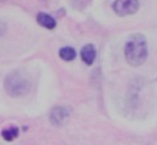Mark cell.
<instances>
[{
	"mask_svg": "<svg viewBox=\"0 0 157 145\" xmlns=\"http://www.w3.org/2000/svg\"><path fill=\"white\" fill-rule=\"evenodd\" d=\"M138 8H140L138 0H116L113 4L116 14H118L120 17L136 14Z\"/></svg>",
	"mask_w": 157,
	"mask_h": 145,
	"instance_id": "3",
	"label": "cell"
},
{
	"mask_svg": "<svg viewBox=\"0 0 157 145\" xmlns=\"http://www.w3.org/2000/svg\"><path fill=\"white\" fill-rule=\"evenodd\" d=\"M4 87H5V91L11 97H20L28 94V91L30 88V83L28 81V78L23 76L21 73L11 72L5 78Z\"/></svg>",
	"mask_w": 157,
	"mask_h": 145,
	"instance_id": "2",
	"label": "cell"
},
{
	"mask_svg": "<svg viewBox=\"0 0 157 145\" xmlns=\"http://www.w3.org/2000/svg\"><path fill=\"white\" fill-rule=\"evenodd\" d=\"M5 32H6V24H5L4 22L0 20V37H2Z\"/></svg>",
	"mask_w": 157,
	"mask_h": 145,
	"instance_id": "9",
	"label": "cell"
},
{
	"mask_svg": "<svg viewBox=\"0 0 157 145\" xmlns=\"http://www.w3.org/2000/svg\"><path fill=\"white\" fill-rule=\"evenodd\" d=\"M147 41L145 35L137 33L127 41L124 47V56L131 66L138 67V66L143 64L147 58Z\"/></svg>",
	"mask_w": 157,
	"mask_h": 145,
	"instance_id": "1",
	"label": "cell"
},
{
	"mask_svg": "<svg viewBox=\"0 0 157 145\" xmlns=\"http://www.w3.org/2000/svg\"><path fill=\"white\" fill-rule=\"evenodd\" d=\"M59 56L63 61L69 62V61H73L75 58V50L72 47H64L59 50Z\"/></svg>",
	"mask_w": 157,
	"mask_h": 145,
	"instance_id": "7",
	"label": "cell"
},
{
	"mask_svg": "<svg viewBox=\"0 0 157 145\" xmlns=\"http://www.w3.org/2000/svg\"><path fill=\"white\" fill-rule=\"evenodd\" d=\"M36 22L42 25V27L47 28V29H54L57 27V22L56 19L47 14V13H39L38 17H36Z\"/></svg>",
	"mask_w": 157,
	"mask_h": 145,
	"instance_id": "6",
	"label": "cell"
},
{
	"mask_svg": "<svg viewBox=\"0 0 157 145\" xmlns=\"http://www.w3.org/2000/svg\"><path fill=\"white\" fill-rule=\"evenodd\" d=\"M0 2H5V0H0Z\"/></svg>",
	"mask_w": 157,
	"mask_h": 145,
	"instance_id": "10",
	"label": "cell"
},
{
	"mask_svg": "<svg viewBox=\"0 0 157 145\" xmlns=\"http://www.w3.org/2000/svg\"><path fill=\"white\" fill-rule=\"evenodd\" d=\"M18 134H19V130L14 126V127H8V129H5V130H3L2 131V136L6 140V141H11V140H14L17 136H18Z\"/></svg>",
	"mask_w": 157,
	"mask_h": 145,
	"instance_id": "8",
	"label": "cell"
},
{
	"mask_svg": "<svg viewBox=\"0 0 157 145\" xmlns=\"http://www.w3.org/2000/svg\"><path fill=\"white\" fill-rule=\"evenodd\" d=\"M71 115V111L68 107L65 106H57L54 107L53 110L50 111V115H49V120L50 123L56 125V126H62L65 121L68 120V117Z\"/></svg>",
	"mask_w": 157,
	"mask_h": 145,
	"instance_id": "4",
	"label": "cell"
},
{
	"mask_svg": "<svg viewBox=\"0 0 157 145\" xmlns=\"http://www.w3.org/2000/svg\"><path fill=\"white\" fill-rule=\"evenodd\" d=\"M96 54H97V52H96V48L93 44H86L81 52L83 62L88 66L93 64V62L96 61Z\"/></svg>",
	"mask_w": 157,
	"mask_h": 145,
	"instance_id": "5",
	"label": "cell"
}]
</instances>
